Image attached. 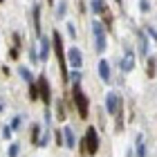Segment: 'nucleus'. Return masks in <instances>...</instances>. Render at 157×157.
<instances>
[{"mask_svg":"<svg viewBox=\"0 0 157 157\" xmlns=\"http://www.w3.org/2000/svg\"><path fill=\"white\" fill-rule=\"evenodd\" d=\"M38 97L43 103H49L52 101V90H49V83L45 76H38Z\"/></svg>","mask_w":157,"mask_h":157,"instance_id":"423d86ee","label":"nucleus"},{"mask_svg":"<svg viewBox=\"0 0 157 157\" xmlns=\"http://www.w3.org/2000/svg\"><path fill=\"white\" fill-rule=\"evenodd\" d=\"M29 94H32V99H38V90H36V85H32V88H29Z\"/></svg>","mask_w":157,"mask_h":157,"instance_id":"a211bd4d","label":"nucleus"},{"mask_svg":"<svg viewBox=\"0 0 157 157\" xmlns=\"http://www.w3.org/2000/svg\"><path fill=\"white\" fill-rule=\"evenodd\" d=\"M121 67H124L126 72H130V70L135 67V54L130 52V49H128V52H126V56H124V61H121Z\"/></svg>","mask_w":157,"mask_h":157,"instance_id":"6e6552de","label":"nucleus"},{"mask_svg":"<svg viewBox=\"0 0 157 157\" xmlns=\"http://www.w3.org/2000/svg\"><path fill=\"white\" fill-rule=\"evenodd\" d=\"M72 97H74V103H76V110H78V117H88V97L83 94V90L78 88V83H74V92H72Z\"/></svg>","mask_w":157,"mask_h":157,"instance_id":"f257e3e1","label":"nucleus"},{"mask_svg":"<svg viewBox=\"0 0 157 157\" xmlns=\"http://www.w3.org/2000/svg\"><path fill=\"white\" fill-rule=\"evenodd\" d=\"M99 74H101L103 81H110V65H108V61H99Z\"/></svg>","mask_w":157,"mask_h":157,"instance_id":"1a4fd4ad","label":"nucleus"},{"mask_svg":"<svg viewBox=\"0 0 157 157\" xmlns=\"http://www.w3.org/2000/svg\"><path fill=\"white\" fill-rule=\"evenodd\" d=\"M137 157H146V146H144V137H137Z\"/></svg>","mask_w":157,"mask_h":157,"instance_id":"ddd939ff","label":"nucleus"},{"mask_svg":"<svg viewBox=\"0 0 157 157\" xmlns=\"http://www.w3.org/2000/svg\"><path fill=\"white\" fill-rule=\"evenodd\" d=\"M20 76H23L25 81H29V83H32V72H29L27 67H20Z\"/></svg>","mask_w":157,"mask_h":157,"instance_id":"4468645a","label":"nucleus"},{"mask_svg":"<svg viewBox=\"0 0 157 157\" xmlns=\"http://www.w3.org/2000/svg\"><path fill=\"white\" fill-rule=\"evenodd\" d=\"M59 16H65V2L59 5Z\"/></svg>","mask_w":157,"mask_h":157,"instance_id":"aec40b11","label":"nucleus"},{"mask_svg":"<svg viewBox=\"0 0 157 157\" xmlns=\"http://www.w3.org/2000/svg\"><path fill=\"white\" fill-rule=\"evenodd\" d=\"M115 2H121V0H115Z\"/></svg>","mask_w":157,"mask_h":157,"instance_id":"b1692460","label":"nucleus"},{"mask_svg":"<svg viewBox=\"0 0 157 157\" xmlns=\"http://www.w3.org/2000/svg\"><path fill=\"white\" fill-rule=\"evenodd\" d=\"M38 132H40V128H38V124L34 126V141H38Z\"/></svg>","mask_w":157,"mask_h":157,"instance_id":"412c9836","label":"nucleus"},{"mask_svg":"<svg viewBox=\"0 0 157 157\" xmlns=\"http://www.w3.org/2000/svg\"><path fill=\"white\" fill-rule=\"evenodd\" d=\"M47 2H54V0H47Z\"/></svg>","mask_w":157,"mask_h":157,"instance_id":"5701e85b","label":"nucleus"},{"mask_svg":"<svg viewBox=\"0 0 157 157\" xmlns=\"http://www.w3.org/2000/svg\"><path fill=\"white\" fill-rule=\"evenodd\" d=\"M2 137H5V139L11 137V126H5V128H2Z\"/></svg>","mask_w":157,"mask_h":157,"instance_id":"dca6fc26","label":"nucleus"},{"mask_svg":"<svg viewBox=\"0 0 157 157\" xmlns=\"http://www.w3.org/2000/svg\"><path fill=\"white\" fill-rule=\"evenodd\" d=\"M72 78H74V83H78V78H81V74H78V72H72Z\"/></svg>","mask_w":157,"mask_h":157,"instance_id":"4be33fe9","label":"nucleus"},{"mask_svg":"<svg viewBox=\"0 0 157 157\" xmlns=\"http://www.w3.org/2000/svg\"><path fill=\"white\" fill-rule=\"evenodd\" d=\"M153 72H155V59H151V61H148V74L153 76Z\"/></svg>","mask_w":157,"mask_h":157,"instance_id":"f3484780","label":"nucleus"},{"mask_svg":"<svg viewBox=\"0 0 157 157\" xmlns=\"http://www.w3.org/2000/svg\"><path fill=\"white\" fill-rule=\"evenodd\" d=\"M52 43H54V49H56V59L61 63V70H63V76H65V54H63V40H61V34L54 29V36H52Z\"/></svg>","mask_w":157,"mask_h":157,"instance_id":"20e7f679","label":"nucleus"},{"mask_svg":"<svg viewBox=\"0 0 157 157\" xmlns=\"http://www.w3.org/2000/svg\"><path fill=\"white\" fill-rule=\"evenodd\" d=\"M63 135H65V146L67 148H74V132H72V128H65Z\"/></svg>","mask_w":157,"mask_h":157,"instance_id":"9b49d317","label":"nucleus"},{"mask_svg":"<svg viewBox=\"0 0 157 157\" xmlns=\"http://www.w3.org/2000/svg\"><path fill=\"white\" fill-rule=\"evenodd\" d=\"M83 148H85V153H90V155H94L99 151V135H97L94 128H88V130H85Z\"/></svg>","mask_w":157,"mask_h":157,"instance_id":"f03ea898","label":"nucleus"},{"mask_svg":"<svg viewBox=\"0 0 157 157\" xmlns=\"http://www.w3.org/2000/svg\"><path fill=\"white\" fill-rule=\"evenodd\" d=\"M20 124H23V119H20V117H16V119H13V121H11V128H18Z\"/></svg>","mask_w":157,"mask_h":157,"instance_id":"6ab92c4d","label":"nucleus"},{"mask_svg":"<svg viewBox=\"0 0 157 157\" xmlns=\"http://www.w3.org/2000/svg\"><path fill=\"white\" fill-rule=\"evenodd\" d=\"M67 63H70V65H72L74 70H78V67H81V65H83L81 49H76V47H72V49H70V52H67Z\"/></svg>","mask_w":157,"mask_h":157,"instance_id":"0eeeda50","label":"nucleus"},{"mask_svg":"<svg viewBox=\"0 0 157 157\" xmlns=\"http://www.w3.org/2000/svg\"><path fill=\"white\" fill-rule=\"evenodd\" d=\"M18 153H20V146H18V144H11V148H9V157H18Z\"/></svg>","mask_w":157,"mask_h":157,"instance_id":"2eb2a0df","label":"nucleus"},{"mask_svg":"<svg viewBox=\"0 0 157 157\" xmlns=\"http://www.w3.org/2000/svg\"><path fill=\"white\" fill-rule=\"evenodd\" d=\"M92 11L94 13H105V2L103 0H92Z\"/></svg>","mask_w":157,"mask_h":157,"instance_id":"f8f14e48","label":"nucleus"},{"mask_svg":"<svg viewBox=\"0 0 157 157\" xmlns=\"http://www.w3.org/2000/svg\"><path fill=\"white\" fill-rule=\"evenodd\" d=\"M0 2H2V0H0Z\"/></svg>","mask_w":157,"mask_h":157,"instance_id":"393cba45","label":"nucleus"},{"mask_svg":"<svg viewBox=\"0 0 157 157\" xmlns=\"http://www.w3.org/2000/svg\"><path fill=\"white\" fill-rule=\"evenodd\" d=\"M92 34H94V49L97 52H103L105 49V32L101 23H92Z\"/></svg>","mask_w":157,"mask_h":157,"instance_id":"7ed1b4c3","label":"nucleus"},{"mask_svg":"<svg viewBox=\"0 0 157 157\" xmlns=\"http://www.w3.org/2000/svg\"><path fill=\"white\" fill-rule=\"evenodd\" d=\"M105 108H108L110 115H121V97L117 92H110L105 97Z\"/></svg>","mask_w":157,"mask_h":157,"instance_id":"39448f33","label":"nucleus"},{"mask_svg":"<svg viewBox=\"0 0 157 157\" xmlns=\"http://www.w3.org/2000/svg\"><path fill=\"white\" fill-rule=\"evenodd\" d=\"M47 59H49V40L40 38V61H47Z\"/></svg>","mask_w":157,"mask_h":157,"instance_id":"9d476101","label":"nucleus"}]
</instances>
